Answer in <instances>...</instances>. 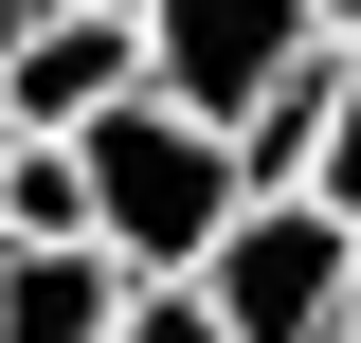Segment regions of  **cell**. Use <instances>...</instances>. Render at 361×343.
<instances>
[{
    "mask_svg": "<svg viewBox=\"0 0 361 343\" xmlns=\"http://www.w3.org/2000/svg\"><path fill=\"white\" fill-rule=\"evenodd\" d=\"M199 289L235 307V343H343V325H361V217H325V199H253V217L217 235Z\"/></svg>",
    "mask_w": 361,
    "mask_h": 343,
    "instance_id": "2",
    "label": "cell"
},
{
    "mask_svg": "<svg viewBox=\"0 0 361 343\" xmlns=\"http://www.w3.org/2000/svg\"><path fill=\"white\" fill-rule=\"evenodd\" d=\"M0 253H18V235H0Z\"/></svg>",
    "mask_w": 361,
    "mask_h": 343,
    "instance_id": "12",
    "label": "cell"
},
{
    "mask_svg": "<svg viewBox=\"0 0 361 343\" xmlns=\"http://www.w3.org/2000/svg\"><path fill=\"white\" fill-rule=\"evenodd\" d=\"M307 199H325V217H361V109L325 127V163H307Z\"/></svg>",
    "mask_w": 361,
    "mask_h": 343,
    "instance_id": "8",
    "label": "cell"
},
{
    "mask_svg": "<svg viewBox=\"0 0 361 343\" xmlns=\"http://www.w3.org/2000/svg\"><path fill=\"white\" fill-rule=\"evenodd\" d=\"M127 343H235V307L199 289V271H145V289H127Z\"/></svg>",
    "mask_w": 361,
    "mask_h": 343,
    "instance_id": "7",
    "label": "cell"
},
{
    "mask_svg": "<svg viewBox=\"0 0 361 343\" xmlns=\"http://www.w3.org/2000/svg\"><path fill=\"white\" fill-rule=\"evenodd\" d=\"M18 145H37V127H18V90H0V163H18Z\"/></svg>",
    "mask_w": 361,
    "mask_h": 343,
    "instance_id": "11",
    "label": "cell"
},
{
    "mask_svg": "<svg viewBox=\"0 0 361 343\" xmlns=\"http://www.w3.org/2000/svg\"><path fill=\"white\" fill-rule=\"evenodd\" d=\"M90 199H109V253L127 271H217V235L253 217V163H235V127H199V109H109L90 127Z\"/></svg>",
    "mask_w": 361,
    "mask_h": 343,
    "instance_id": "1",
    "label": "cell"
},
{
    "mask_svg": "<svg viewBox=\"0 0 361 343\" xmlns=\"http://www.w3.org/2000/svg\"><path fill=\"white\" fill-rule=\"evenodd\" d=\"M54 37V0H0V73H18V54H37Z\"/></svg>",
    "mask_w": 361,
    "mask_h": 343,
    "instance_id": "9",
    "label": "cell"
},
{
    "mask_svg": "<svg viewBox=\"0 0 361 343\" xmlns=\"http://www.w3.org/2000/svg\"><path fill=\"white\" fill-rule=\"evenodd\" d=\"M343 343H361V325H343Z\"/></svg>",
    "mask_w": 361,
    "mask_h": 343,
    "instance_id": "13",
    "label": "cell"
},
{
    "mask_svg": "<svg viewBox=\"0 0 361 343\" xmlns=\"http://www.w3.org/2000/svg\"><path fill=\"white\" fill-rule=\"evenodd\" d=\"M127 289H145V271L109 253V235H73V253H0V343H127Z\"/></svg>",
    "mask_w": 361,
    "mask_h": 343,
    "instance_id": "5",
    "label": "cell"
},
{
    "mask_svg": "<svg viewBox=\"0 0 361 343\" xmlns=\"http://www.w3.org/2000/svg\"><path fill=\"white\" fill-rule=\"evenodd\" d=\"M307 18H325V37H343V54H361V0H307Z\"/></svg>",
    "mask_w": 361,
    "mask_h": 343,
    "instance_id": "10",
    "label": "cell"
},
{
    "mask_svg": "<svg viewBox=\"0 0 361 343\" xmlns=\"http://www.w3.org/2000/svg\"><path fill=\"white\" fill-rule=\"evenodd\" d=\"M0 90H18V127H73V145H90L109 109L163 90V37H145V0H54V37L18 54Z\"/></svg>",
    "mask_w": 361,
    "mask_h": 343,
    "instance_id": "4",
    "label": "cell"
},
{
    "mask_svg": "<svg viewBox=\"0 0 361 343\" xmlns=\"http://www.w3.org/2000/svg\"><path fill=\"white\" fill-rule=\"evenodd\" d=\"M145 37H163V109H199V127H253L271 90L325 54V18H307V0H163Z\"/></svg>",
    "mask_w": 361,
    "mask_h": 343,
    "instance_id": "3",
    "label": "cell"
},
{
    "mask_svg": "<svg viewBox=\"0 0 361 343\" xmlns=\"http://www.w3.org/2000/svg\"><path fill=\"white\" fill-rule=\"evenodd\" d=\"M0 235H18V253H73V235H109V199H90V145H73V127H37L18 163H0Z\"/></svg>",
    "mask_w": 361,
    "mask_h": 343,
    "instance_id": "6",
    "label": "cell"
}]
</instances>
